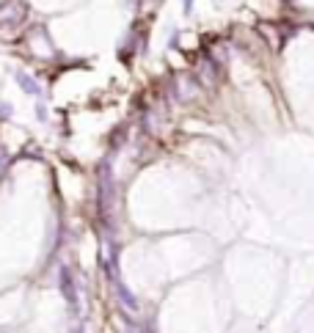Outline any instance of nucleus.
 Listing matches in <instances>:
<instances>
[{
    "label": "nucleus",
    "instance_id": "f257e3e1",
    "mask_svg": "<svg viewBox=\"0 0 314 333\" xmlns=\"http://www.w3.org/2000/svg\"><path fill=\"white\" fill-rule=\"evenodd\" d=\"M190 8H193V0H185V14H190Z\"/></svg>",
    "mask_w": 314,
    "mask_h": 333
}]
</instances>
